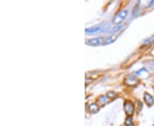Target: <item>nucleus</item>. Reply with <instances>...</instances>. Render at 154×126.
Here are the masks:
<instances>
[{
	"mask_svg": "<svg viewBox=\"0 0 154 126\" xmlns=\"http://www.w3.org/2000/svg\"><path fill=\"white\" fill-rule=\"evenodd\" d=\"M87 44H89V45H92V46H98V45H101L103 44H105V39H104V38H102V37L87 39Z\"/></svg>",
	"mask_w": 154,
	"mask_h": 126,
	"instance_id": "f03ea898",
	"label": "nucleus"
},
{
	"mask_svg": "<svg viewBox=\"0 0 154 126\" xmlns=\"http://www.w3.org/2000/svg\"><path fill=\"white\" fill-rule=\"evenodd\" d=\"M116 38H117L116 35H111V36H110L109 38H106V40L105 42V44H111V43H113L116 39Z\"/></svg>",
	"mask_w": 154,
	"mask_h": 126,
	"instance_id": "9d476101",
	"label": "nucleus"
},
{
	"mask_svg": "<svg viewBox=\"0 0 154 126\" xmlns=\"http://www.w3.org/2000/svg\"><path fill=\"white\" fill-rule=\"evenodd\" d=\"M88 110L92 113H96L99 110V107L96 103H90L88 105Z\"/></svg>",
	"mask_w": 154,
	"mask_h": 126,
	"instance_id": "423d86ee",
	"label": "nucleus"
},
{
	"mask_svg": "<svg viewBox=\"0 0 154 126\" xmlns=\"http://www.w3.org/2000/svg\"><path fill=\"white\" fill-rule=\"evenodd\" d=\"M152 89H153V90H154V86H153V87H152Z\"/></svg>",
	"mask_w": 154,
	"mask_h": 126,
	"instance_id": "dca6fc26",
	"label": "nucleus"
},
{
	"mask_svg": "<svg viewBox=\"0 0 154 126\" xmlns=\"http://www.w3.org/2000/svg\"><path fill=\"white\" fill-rule=\"evenodd\" d=\"M136 74L138 76L142 77V78H147L149 75V73H148V71L146 70V68H141V70H139L137 72Z\"/></svg>",
	"mask_w": 154,
	"mask_h": 126,
	"instance_id": "0eeeda50",
	"label": "nucleus"
},
{
	"mask_svg": "<svg viewBox=\"0 0 154 126\" xmlns=\"http://www.w3.org/2000/svg\"><path fill=\"white\" fill-rule=\"evenodd\" d=\"M124 110H125V113H127L128 116L133 115L134 111V104L130 102H126L125 103H124Z\"/></svg>",
	"mask_w": 154,
	"mask_h": 126,
	"instance_id": "20e7f679",
	"label": "nucleus"
},
{
	"mask_svg": "<svg viewBox=\"0 0 154 126\" xmlns=\"http://www.w3.org/2000/svg\"><path fill=\"white\" fill-rule=\"evenodd\" d=\"M122 27H123L121 26V25H118V26H116V27H114L113 28H111V31H110V32H112V33H114V32H118V31L121 29V28H122Z\"/></svg>",
	"mask_w": 154,
	"mask_h": 126,
	"instance_id": "ddd939ff",
	"label": "nucleus"
},
{
	"mask_svg": "<svg viewBox=\"0 0 154 126\" xmlns=\"http://www.w3.org/2000/svg\"><path fill=\"white\" fill-rule=\"evenodd\" d=\"M152 43H154V35L151 36V37L147 38L146 39L144 40V43H143V44L144 45H149V44H152Z\"/></svg>",
	"mask_w": 154,
	"mask_h": 126,
	"instance_id": "9b49d317",
	"label": "nucleus"
},
{
	"mask_svg": "<svg viewBox=\"0 0 154 126\" xmlns=\"http://www.w3.org/2000/svg\"><path fill=\"white\" fill-rule=\"evenodd\" d=\"M107 95L109 98H111V97H115V95H116V93L115 92H113V91H110V92H108L107 93Z\"/></svg>",
	"mask_w": 154,
	"mask_h": 126,
	"instance_id": "4468645a",
	"label": "nucleus"
},
{
	"mask_svg": "<svg viewBox=\"0 0 154 126\" xmlns=\"http://www.w3.org/2000/svg\"><path fill=\"white\" fill-rule=\"evenodd\" d=\"M127 16H128V10L127 9L121 10V11L117 12L115 15L114 18H113V20H112V22L118 26L119 24H121L124 20L126 19Z\"/></svg>",
	"mask_w": 154,
	"mask_h": 126,
	"instance_id": "f257e3e1",
	"label": "nucleus"
},
{
	"mask_svg": "<svg viewBox=\"0 0 154 126\" xmlns=\"http://www.w3.org/2000/svg\"><path fill=\"white\" fill-rule=\"evenodd\" d=\"M144 100L148 106H152L154 104V98L147 92H146L144 94Z\"/></svg>",
	"mask_w": 154,
	"mask_h": 126,
	"instance_id": "39448f33",
	"label": "nucleus"
},
{
	"mask_svg": "<svg viewBox=\"0 0 154 126\" xmlns=\"http://www.w3.org/2000/svg\"><path fill=\"white\" fill-rule=\"evenodd\" d=\"M152 54H153V55H154V49L152 50Z\"/></svg>",
	"mask_w": 154,
	"mask_h": 126,
	"instance_id": "2eb2a0df",
	"label": "nucleus"
},
{
	"mask_svg": "<svg viewBox=\"0 0 154 126\" xmlns=\"http://www.w3.org/2000/svg\"><path fill=\"white\" fill-rule=\"evenodd\" d=\"M109 102V97L107 95H101L98 98V102L101 105H105Z\"/></svg>",
	"mask_w": 154,
	"mask_h": 126,
	"instance_id": "6e6552de",
	"label": "nucleus"
},
{
	"mask_svg": "<svg viewBox=\"0 0 154 126\" xmlns=\"http://www.w3.org/2000/svg\"><path fill=\"white\" fill-rule=\"evenodd\" d=\"M101 31V27H91V28H87L85 32L87 33H96V32Z\"/></svg>",
	"mask_w": 154,
	"mask_h": 126,
	"instance_id": "1a4fd4ad",
	"label": "nucleus"
},
{
	"mask_svg": "<svg viewBox=\"0 0 154 126\" xmlns=\"http://www.w3.org/2000/svg\"><path fill=\"white\" fill-rule=\"evenodd\" d=\"M132 123H133V119H132V117L131 116L127 117V118L125 119V125L126 126H130V125H132Z\"/></svg>",
	"mask_w": 154,
	"mask_h": 126,
	"instance_id": "f8f14e48",
	"label": "nucleus"
},
{
	"mask_svg": "<svg viewBox=\"0 0 154 126\" xmlns=\"http://www.w3.org/2000/svg\"><path fill=\"white\" fill-rule=\"evenodd\" d=\"M125 84L128 86H135L139 83V79L136 76H134V75H130V76H128L125 80Z\"/></svg>",
	"mask_w": 154,
	"mask_h": 126,
	"instance_id": "7ed1b4c3",
	"label": "nucleus"
},
{
	"mask_svg": "<svg viewBox=\"0 0 154 126\" xmlns=\"http://www.w3.org/2000/svg\"><path fill=\"white\" fill-rule=\"evenodd\" d=\"M153 126H154V124H153Z\"/></svg>",
	"mask_w": 154,
	"mask_h": 126,
	"instance_id": "f3484780",
	"label": "nucleus"
}]
</instances>
